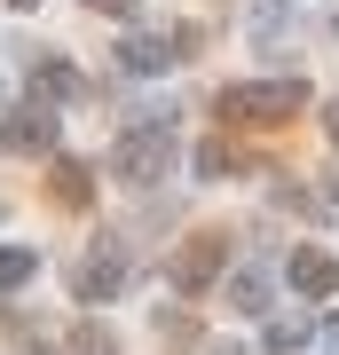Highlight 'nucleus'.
<instances>
[{"mask_svg": "<svg viewBox=\"0 0 339 355\" xmlns=\"http://www.w3.org/2000/svg\"><path fill=\"white\" fill-rule=\"evenodd\" d=\"M32 79H40V95H79V71H71V64H55V55H40V71H32Z\"/></svg>", "mask_w": 339, "mask_h": 355, "instance_id": "nucleus-6", "label": "nucleus"}, {"mask_svg": "<svg viewBox=\"0 0 339 355\" xmlns=\"http://www.w3.org/2000/svg\"><path fill=\"white\" fill-rule=\"evenodd\" d=\"M87 198H95L87 166H79V158H63V166H55V205H71V214H79V205H87Z\"/></svg>", "mask_w": 339, "mask_h": 355, "instance_id": "nucleus-4", "label": "nucleus"}, {"mask_svg": "<svg viewBox=\"0 0 339 355\" xmlns=\"http://www.w3.org/2000/svg\"><path fill=\"white\" fill-rule=\"evenodd\" d=\"M32 268H40V253H32V245H0V292H16Z\"/></svg>", "mask_w": 339, "mask_h": 355, "instance_id": "nucleus-5", "label": "nucleus"}, {"mask_svg": "<svg viewBox=\"0 0 339 355\" xmlns=\"http://www.w3.org/2000/svg\"><path fill=\"white\" fill-rule=\"evenodd\" d=\"M87 8H103V16H126V8H134V0H87Z\"/></svg>", "mask_w": 339, "mask_h": 355, "instance_id": "nucleus-8", "label": "nucleus"}, {"mask_svg": "<svg viewBox=\"0 0 339 355\" xmlns=\"http://www.w3.org/2000/svg\"><path fill=\"white\" fill-rule=\"evenodd\" d=\"M214 268H221V237H189V253H182V268H174V277H182V292H198Z\"/></svg>", "mask_w": 339, "mask_h": 355, "instance_id": "nucleus-3", "label": "nucleus"}, {"mask_svg": "<svg viewBox=\"0 0 339 355\" xmlns=\"http://www.w3.org/2000/svg\"><path fill=\"white\" fill-rule=\"evenodd\" d=\"M0 142H8V150H48V142H55V119L48 111H16L8 127H0Z\"/></svg>", "mask_w": 339, "mask_h": 355, "instance_id": "nucleus-2", "label": "nucleus"}, {"mask_svg": "<svg viewBox=\"0 0 339 355\" xmlns=\"http://www.w3.org/2000/svg\"><path fill=\"white\" fill-rule=\"evenodd\" d=\"M16 8H40V0H16Z\"/></svg>", "mask_w": 339, "mask_h": 355, "instance_id": "nucleus-9", "label": "nucleus"}, {"mask_svg": "<svg viewBox=\"0 0 339 355\" xmlns=\"http://www.w3.org/2000/svg\"><path fill=\"white\" fill-rule=\"evenodd\" d=\"M300 103H308L300 87H237L221 111L229 119H252V127H284V119H300Z\"/></svg>", "mask_w": 339, "mask_h": 355, "instance_id": "nucleus-1", "label": "nucleus"}, {"mask_svg": "<svg viewBox=\"0 0 339 355\" xmlns=\"http://www.w3.org/2000/svg\"><path fill=\"white\" fill-rule=\"evenodd\" d=\"M292 277H300L308 292H331V261H315V253H308V261H292Z\"/></svg>", "mask_w": 339, "mask_h": 355, "instance_id": "nucleus-7", "label": "nucleus"}]
</instances>
